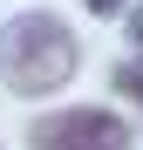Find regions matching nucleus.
Returning <instances> with one entry per match:
<instances>
[{
	"label": "nucleus",
	"instance_id": "1",
	"mask_svg": "<svg viewBox=\"0 0 143 150\" xmlns=\"http://www.w3.org/2000/svg\"><path fill=\"white\" fill-rule=\"evenodd\" d=\"M75 68H82V48H75V34H68V21L61 14H14L7 28H0V82H7L14 96H55V89H68L75 82Z\"/></svg>",
	"mask_w": 143,
	"mask_h": 150
},
{
	"label": "nucleus",
	"instance_id": "2",
	"mask_svg": "<svg viewBox=\"0 0 143 150\" xmlns=\"http://www.w3.org/2000/svg\"><path fill=\"white\" fill-rule=\"evenodd\" d=\"M34 150H136L130 123L116 109H55L27 130Z\"/></svg>",
	"mask_w": 143,
	"mask_h": 150
},
{
	"label": "nucleus",
	"instance_id": "3",
	"mask_svg": "<svg viewBox=\"0 0 143 150\" xmlns=\"http://www.w3.org/2000/svg\"><path fill=\"white\" fill-rule=\"evenodd\" d=\"M116 96L143 109V62H123V68H116Z\"/></svg>",
	"mask_w": 143,
	"mask_h": 150
},
{
	"label": "nucleus",
	"instance_id": "4",
	"mask_svg": "<svg viewBox=\"0 0 143 150\" xmlns=\"http://www.w3.org/2000/svg\"><path fill=\"white\" fill-rule=\"evenodd\" d=\"M89 14H123V0H82Z\"/></svg>",
	"mask_w": 143,
	"mask_h": 150
},
{
	"label": "nucleus",
	"instance_id": "5",
	"mask_svg": "<svg viewBox=\"0 0 143 150\" xmlns=\"http://www.w3.org/2000/svg\"><path fill=\"white\" fill-rule=\"evenodd\" d=\"M130 41L143 48V7H130Z\"/></svg>",
	"mask_w": 143,
	"mask_h": 150
}]
</instances>
